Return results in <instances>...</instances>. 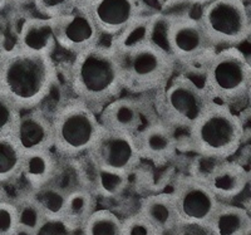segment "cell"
<instances>
[{"mask_svg":"<svg viewBox=\"0 0 251 235\" xmlns=\"http://www.w3.org/2000/svg\"><path fill=\"white\" fill-rule=\"evenodd\" d=\"M50 117L53 151L58 157H82L100 135V124L97 113L75 98L58 107Z\"/></svg>","mask_w":251,"mask_h":235,"instance_id":"8992f818","label":"cell"},{"mask_svg":"<svg viewBox=\"0 0 251 235\" xmlns=\"http://www.w3.org/2000/svg\"><path fill=\"white\" fill-rule=\"evenodd\" d=\"M6 52H8V49H6L5 44H4V38H3V35L0 34V63L3 62Z\"/></svg>","mask_w":251,"mask_h":235,"instance_id":"1f68e13d","label":"cell"},{"mask_svg":"<svg viewBox=\"0 0 251 235\" xmlns=\"http://www.w3.org/2000/svg\"><path fill=\"white\" fill-rule=\"evenodd\" d=\"M249 101H251V95H250V100H249Z\"/></svg>","mask_w":251,"mask_h":235,"instance_id":"f35d334b","label":"cell"},{"mask_svg":"<svg viewBox=\"0 0 251 235\" xmlns=\"http://www.w3.org/2000/svg\"><path fill=\"white\" fill-rule=\"evenodd\" d=\"M208 186L221 203H230L245 191L249 185V171L236 161H215V165L196 176Z\"/></svg>","mask_w":251,"mask_h":235,"instance_id":"5bb4252c","label":"cell"},{"mask_svg":"<svg viewBox=\"0 0 251 235\" xmlns=\"http://www.w3.org/2000/svg\"><path fill=\"white\" fill-rule=\"evenodd\" d=\"M157 117L176 131H188L214 104L202 86L190 76H172L158 92Z\"/></svg>","mask_w":251,"mask_h":235,"instance_id":"52a82bcc","label":"cell"},{"mask_svg":"<svg viewBox=\"0 0 251 235\" xmlns=\"http://www.w3.org/2000/svg\"><path fill=\"white\" fill-rule=\"evenodd\" d=\"M22 111L8 96L0 92V137L12 136Z\"/></svg>","mask_w":251,"mask_h":235,"instance_id":"4316f807","label":"cell"},{"mask_svg":"<svg viewBox=\"0 0 251 235\" xmlns=\"http://www.w3.org/2000/svg\"><path fill=\"white\" fill-rule=\"evenodd\" d=\"M57 165L58 156L53 150L25 154L20 176H23L30 189L38 187L53 180Z\"/></svg>","mask_w":251,"mask_h":235,"instance_id":"7402d4cb","label":"cell"},{"mask_svg":"<svg viewBox=\"0 0 251 235\" xmlns=\"http://www.w3.org/2000/svg\"><path fill=\"white\" fill-rule=\"evenodd\" d=\"M83 235H122V220L107 209L94 210L82 227Z\"/></svg>","mask_w":251,"mask_h":235,"instance_id":"d4e9b609","label":"cell"},{"mask_svg":"<svg viewBox=\"0 0 251 235\" xmlns=\"http://www.w3.org/2000/svg\"><path fill=\"white\" fill-rule=\"evenodd\" d=\"M112 51L120 66L123 91L133 95L156 93L169 82L176 69L171 55L150 42L129 49Z\"/></svg>","mask_w":251,"mask_h":235,"instance_id":"5b68a950","label":"cell"},{"mask_svg":"<svg viewBox=\"0 0 251 235\" xmlns=\"http://www.w3.org/2000/svg\"><path fill=\"white\" fill-rule=\"evenodd\" d=\"M18 212L14 203L0 204V235H14L18 230Z\"/></svg>","mask_w":251,"mask_h":235,"instance_id":"f546056e","label":"cell"},{"mask_svg":"<svg viewBox=\"0 0 251 235\" xmlns=\"http://www.w3.org/2000/svg\"><path fill=\"white\" fill-rule=\"evenodd\" d=\"M86 156L100 169L127 175L141 162L134 136L108 131L102 127Z\"/></svg>","mask_w":251,"mask_h":235,"instance_id":"8fae6325","label":"cell"},{"mask_svg":"<svg viewBox=\"0 0 251 235\" xmlns=\"http://www.w3.org/2000/svg\"><path fill=\"white\" fill-rule=\"evenodd\" d=\"M141 160L165 163L176 154V131L161 120H153L146 124L134 136Z\"/></svg>","mask_w":251,"mask_h":235,"instance_id":"e0dca14e","label":"cell"},{"mask_svg":"<svg viewBox=\"0 0 251 235\" xmlns=\"http://www.w3.org/2000/svg\"><path fill=\"white\" fill-rule=\"evenodd\" d=\"M102 35L116 37L145 13L142 0H84Z\"/></svg>","mask_w":251,"mask_h":235,"instance_id":"4fadbf2b","label":"cell"},{"mask_svg":"<svg viewBox=\"0 0 251 235\" xmlns=\"http://www.w3.org/2000/svg\"><path fill=\"white\" fill-rule=\"evenodd\" d=\"M251 225V219L244 207L221 203L206 229L211 235H243Z\"/></svg>","mask_w":251,"mask_h":235,"instance_id":"ffe728a7","label":"cell"},{"mask_svg":"<svg viewBox=\"0 0 251 235\" xmlns=\"http://www.w3.org/2000/svg\"><path fill=\"white\" fill-rule=\"evenodd\" d=\"M57 79V67L50 55L8 49L0 63V92L20 111L39 108L50 95Z\"/></svg>","mask_w":251,"mask_h":235,"instance_id":"6da1fadb","label":"cell"},{"mask_svg":"<svg viewBox=\"0 0 251 235\" xmlns=\"http://www.w3.org/2000/svg\"><path fill=\"white\" fill-rule=\"evenodd\" d=\"M9 5L13 6H23L29 3H33V0H8Z\"/></svg>","mask_w":251,"mask_h":235,"instance_id":"d6a6232c","label":"cell"},{"mask_svg":"<svg viewBox=\"0 0 251 235\" xmlns=\"http://www.w3.org/2000/svg\"><path fill=\"white\" fill-rule=\"evenodd\" d=\"M207 1L208 0H163V6L181 5L188 6V8H197V6L201 8Z\"/></svg>","mask_w":251,"mask_h":235,"instance_id":"4dcf8cb0","label":"cell"},{"mask_svg":"<svg viewBox=\"0 0 251 235\" xmlns=\"http://www.w3.org/2000/svg\"><path fill=\"white\" fill-rule=\"evenodd\" d=\"M69 84L75 100L96 113L120 97L122 78L111 47L100 43L75 54L69 67Z\"/></svg>","mask_w":251,"mask_h":235,"instance_id":"7a4b0ae2","label":"cell"},{"mask_svg":"<svg viewBox=\"0 0 251 235\" xmlns=\"http://www.w3.org/2000/svg\"><path fill=\"white\" fill-rule=\"evenodd\" d=\"M160 235L181 225L171 192H157L142 200L138 210Z\"/></svg>","mask_w":251,"mask_h":235,"instance_id":"d6986e66","label":"cell"},{"mask_svg":"<svg viewBox=\"0 0 251 235\" xmlns=\"http://www.w3.org/2000/svg\"><path fill=\"white\" fill-rule=\"evenodd\" d=\"M57 46L73 55L100 43V32L84 0L73 10L51 18Z\"/></svg>","mask_w":251,"mask_h":235,"instance_id":"7c38bea8","label":"cell"},{"mask_svg":"<svg viewBox=\"0 0 251 235\" xmlns=\"http://www.w3.org/2000/svg\"><path fill=\"white\" fill-rule=\"evenodd\" d=\"M122 235H160L140 212L132 214L122 220Z\"/></svg>","mask_w":251,"mask_h":235,"instance_id":"f1b7e54d","label":"cell"},{"mask_svg":"<svg viewBox=\"0 0 251 235\" xmlns=\"http://www.w3.org/2000/svg\"><path fill=\"white\" fill-rule=\"evenodd\" d=\"M5 201H9L8 195H6V191L4 189L3 183H0V204L5 203Z\"/></svg>","mask_w":251,"mask_h":235,"instance_id":"836d02e7","label":"cell"},{"mask_svg":"<svg viewBox=\"0 0 251 235\" xmlns=\"http://www.w3.org/2000/svg\"><path fill=\"white\" fill-rule=\"evenodd\" d=\"M169 15V14H167ZM166 33L167 52L176 67L194 69L202 75L203 68L217 48L206 33L199 15H170Z\"/></svg>","mask_w":251,"mask_h":235,"instance_id":"ba28073f","label":"cell"},{"mask_svg":"<svg viewBox=\"0 0 251 235\" xmlns=\"http://www.w3.org/2000/svg\"><path fill=\"white\" fill-rule=\"evenodd\" d=\"M83 0H33V5L40 17L55 18L71 12Z\"/></svg>","mask_w":251,"mask_h":235,"instance_id":"83f0119b","label":"cell"},{"mask_svg":"<svg viewBox=\"0 0 251 235\" xmlns=\"http://www.w3.org/2000/svg\"><path fill=\"white\" fill-rule=\"evenodd\" d=\"M98 115L100 127L108 131L136 136L145 126V104L131 97H117Z\"/></svg>","mask_w":251,"mask_h":235,"instance_id":"2e32d148","label":"cell"},{"mask_svg":"<svg viewBox=\"0 0 251 235\" xmlns=\"http://www.w3.org/2000/svg\"><path fill=\"white\" fill-rule=\"evenodd\" d=\"M6 6H9L8 0H0V12H3Z\"/></svg>","mask_w":251,"mask_h":235,"instance_id":"d590c367","label":"cell"},{"mask_svg":"<svg viewBox=\"0 0 251 235\" xmlns=\"http://www.w3.org/2000/svg\"><path fill=\"white\" fill-rule=\"evenodd\" d=\"M24 152L12 136L0 137V183H12L22 175Z\"/></svg>","mask_w":251,"mask_h":235,"instance_id":"cb8c5ba5","label":"cell"},{"mask_svg":"<svg viewBox=\"0 0 251 235\" xmlns=\"http://www.w3.org/2000/svg\"><path fill=\"white\" fill-rule=\"evenodd\" d=\"M202 87L216 104L234 108L250 100L251 63L236 47L217 49L203 68Z\"/></svg>","mask_w":251,"mask_h":235,"instance_id":"277c9868","label":"cell"},{"mask_svg":"<svg viewBox=\"0 0 251 235\" xmlns=\"http://www.w3.org/2000/svg\"><path fill=\"white\" fill-rule=\"evenodd\" d=\"M30 199L38 205L47 220H60L63 209L68 192L59 187L53 181L40 185L38 187H31L26 192Z\"/></svg>","mask_w":251,"mask_h":235,"instance_id":"603a6c76","label":"cell"},{"mask_svg":"<svg viewBox=\"0 0 251 235\" xmlns=\"http://www.w3.org/2000/svg\"><path fill=\"white\" fill-rule=\"evenodd\" d=\"M244 209L246 210V212H248L249 216H250V219H251V198L249 199L245 204H244Z\"/></svg>","mask_w":251,"mask_h":235,"instance_id":"e575fe53","label":"cell"},{"mask_svg":"<svg viewBox=\"0 0 251 235\" xmlns=\"http://www.w3.org/2000/svg\"><path fill=\"white\" fill-rule=\"evenodd\" d=\"M199 19L217 49L237 47L250 38L251 15L244 0H208Z\"/></svg>","mask_w":251,"mask_h":235,"instance_id":"9c48e42d","label":"cell"},{"mask_svg":"<svg viewBox=\"0 0 251 235\" xmlns=\"http://www.w3.org/2000/svg\"><path fill=\"white\" fill-rule=\"evenodd\" d=\"M96 210V195L86 186L68 192L62 221L72 233L82 229L83 224Z\"/></svg>","mask_w":251,"mask_h":235,"instance_id":"44dd1931","label":"cell"},{"mask_svg":"<svg viewBox=\"0 0 251 235\" xmlns=\"http://www.w3.org/2000/svg\"><path fill=\"white\" fill-rule=\"evenodd\" d=\"M57 47L51 18H26L18 30L15 48L22 52L53 57Z\"/></svg>","mask_w":251,"mask_h":235,"instance_id":"ac0fdd59","label":"cell"},{"mask_svg":"<svg viewBox=\"0 0 251 235\" xmlns=\"http://www.w3.org/2000/svg\"><path fill=\"white\" fill-rule=\"evenodd\" d=\"M12 137L24 155L53 150L51 117L39 108L22 112Z\"/></svg>","mask_w":251,"mask_h":235,"instance_id":"9a60e30c","label":"cell"},{"mask_svg":"<svg viewBox=\"0 0 251 235\" xmlns=\"http://www.w3.org/2000/svg\"><path fill=\"white\" fill-rule=\"evenodd\" d=\"M18 212V223L20 228L34 233L39 232V229L46 223V216L43 215L42 210L38 208L37 204L31 200L28 194H24L14 203Z\"/></svg>","mask_w":251,"mask_h":235,"instance_id":"484cf974","label":"cell"},{"mask_svg":"<svg viewBox=\"0 0 251 235\" xmlns=\"http://www.w3.org/2000/svg\"><path fill=\"white\" fill-rule=\"evenodd\" d=\"M248 171H249V185H248V187H250V190H251V169L248 170Z\"/></svg>","mask_w":251,"mask_h":235,"instance_id":"8d00e7d4","label":"cell"},{"mask_svg":"<svg viewBox=\"0 0 251 235\" xmlns=\"http://www.w3.org/2000/svg\"><path fill=\"white\" fill-rule=\"evenodd\" d=\"M245 131L234 108L214 102L187 131L188 145L197 156L211 161L228 160L239 151Z\"/></svg>","mask_w":251,"mask_h":235,"instance_id":"3957f363","label":"cell"},{"mask_svg":"<svg viewBox=\"0 0 251 235\" xmlns=\"http://www.w3.org/2000/svg\"><path fill=\"white\" fill-rule=\"evenodd\" d=\"M243 235H251V225H250V227L248 228V229H246V232L244 233Z\"/></svg>","mask_w":251,"mask_h":235,"instance_id":"74e56055","label":"cell"},{"mask_svg":"<svg viewBox=\"0 0 251 235\" xmlns=\"http://www.w3.org/2000/svg\"><path fill=\"white\" fill-rule=\"evenodd\" d=\"M171 194L181 225L207 228L221 204L207 185L194 175L178 179Z\"/></svg>","mask_w":251,"mask_h":235,"instance_id":"30bf717a","label":"cell"}]
</instances>
